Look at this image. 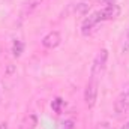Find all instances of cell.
<instances>
[{"label": "cell", "mask_w": 129, "mask_h": 129, "mask_svg": "<svg viewBox=\"0 0 129 129\" xmlns=\"http://www.w3.org/2000/svg\"><path fill=\"white\" fill-rule=\"evenodd\" d=\"M92 8V0H81L75 6V14L77 15H87Z\"/></svg>", "instance_id": "52a82bcc"}, {"label": "cell", "mask_w": 129, "mask_h": 129, "mask_svg": "<svg viewBox=\"0 0 129 129\" xmlns=\"http://www.w3.org/2000/svg\"><path fill=\"white\" fill-rule=\"evenodd\" d=\"M38 125V119L35 114H29L24 120H23V125H21V129H35Z\"/></svg>", "instance_id": "9c48e42d"}, {"label": "cell", "mask_w": 129, "mask_h": 129, "mask_svg": "<svg viewBox=\"0 0 129 129\" xmlns=\"http://www.w3.org/2000/svg\"><path fill=\"white\" fill-rule=\"evenodd\" d=\"M0 129H8V123L6 122H2L0 123Z\"/></svg>", "instance_id": "5bb4252c"}, {"label": "cell", "mask_w": 129, "mask_h": 129, "mask_svg": "<svg viewBox=\"0 0 129 129\" xmlns=\"http://www.w3.org/2000/svg\"><path fill=\"white\" fill-rule=\"evenodd\" d=\"M107 63H108V50L102 48L99 50L93 60L92 64V72H90V80H96L99 81V78L104 75L105 69H107Z\"/></svg>", "instance_id": "6da1fadb"}, {"label": "cell", "mask_w": 129, "mask_h": 129, "mask_svg": "<svg viewBox=\"0 0 129 129\" xmlns=\"http://www.w3.org/2000/svg\"><path fill=\"white\" fill-rule=\"evenodd\" d=\"M123 53H129V29L125 33V38H123V47H122Z\"/></svg>", "instance_id": "7c38bea8"}, {"label": "cell", "mask_w": 129, "mask_h": 129, "mask_svg": "<svg viewBox=\"0 0 129 129\" xmlns=\"http://www.w3.org/2000/svg\"><path fill=\"white\" fill-rule=\"evenodd\" d=\"M102 5H105V6H110V5H114V0H99Z\"/></svg>", "instance_id": "4fadbf2b"}, {"label": "cell", "mask_w": 129, "mask_h": 129, "mask_svg": "<svg viewBox=\"0 0 129 129\" xmlns=\"http://www.w3.org/2000/svg\"><path fill=\"white\" fill-rule=\"evenodd\" d=\"M122 129H129V122H128V123H126V125H125V126H123Z\"/></svg>", "instance_id": "9a60e30c"}, {"label": "cell", "mask_w": 129, "mask_h": 129, "mask_svg": "<svg viewBox=\"0 0 129 129\" xmlns=\"http://www.w3.org/2000/svg\"><path fill=\"white\" fill-rule=\"evenodd\" d=\"M99 23H102V18H101L99 11L95 12V14H90V15L83 21V24H81V33H83L84 36L92 35V33L96 30V27H98Z\"/></svg>", "instance_id": "3957f363"}, {"label": "cell", "mask_w": 129, "mask_h": 129, "mask_svg": "<svg viewBox=\"0 0 129 129\" xmlns=\"http://www.w3.org/2000/svg\"><path fill=\"white\" fill-rule=\"evenodd\" d=\"M62 107H63V101L60 99V98H57L56 101H53V104H51V108L59 114L60 111H62Z\"/></svg>", "instance_id": "8fae6325"}, {"label": "cell", "mask_w": 129, "mask_h": 129, "mask_svg": "<svg viewBox=\"0 0 129 129\" xmlns=\"http://www.w3.org/2000/svg\"><path fill=\"white\" fill-rule=\"evenodd\" d=\"M114 111L117 113V116H125L129 113V87L123 93H120V96L116 99Z\"/></svg>", "instance_id": "277c9868"}, {"label": "cell", "mask_w": 129, "mask_h": 129, "mask_svg": "<svg viewBox=\"0 0 129 129\" xmlns=\"http://www.w3.org/2000/svg\"><path fill=\"white\" fill-rule=\"evenodd\" d=\"M99 14H101L102 21L116 20V18L119 17V14H120V8L114 3V5H110V6H104V8L99 11Z\"/></svg>", "instance_id": "8992f818"}, {"label": "cell", "mask_w": 129, "mask_h": 129, "mask_svg": "<svg viewBox=\"0 0 129 129\" xmlns=\"http://www.w3.org/2000/svg\"><path fill=\"white\" fill-rule=\"evenodd\" d=\"M41 3H42V0H26L24 8H23V15H30L33 11H36L39 8Z\"/></svg>", "instance_id": "ba28073f"}, {"label": "cell", "mask_w": 129, "mask_h": 129, "mask_svg": "<svg viewBox=\"0 0 129 129\" xmlns=\"http://www.w3.org/2000/svg\"><path fill=\"white\" fill-rule=\"evenodd\" d=\"M98 87H99V81L96 80H90L86 86L84 90V102L89 108H93L98 101Z\"/></svg>", "instance_id": "7a4b0ae2"}, {"label": "cell", "mask_w": 129, "mask_h": 129, "mask_svg": "<svg viewBox=\"0 0 129 129\" xmlns=\"http://www.w3.org/2000/svg\"><path fill=\"white\" fill-rule=\"evenodd\" d=\"M60 42H62V35L57 32V30H53V32L47 33L42 38V47L47 48V50H53V48L59 47Z\"/></svg>", "instance_id": "5b68a950"}, {"label": "cell", "mask_w": 129, "mask_h": 129, "mask_svg": "<svg viewBox=\"0 0 129 129\" xmlns=\"http://www.w3.org/2000/svg\"><path fill=\"white\" fill-rule=\"evenodd\" d=\"M23 51H24V44H23L20 39H15L14 44H12V54H14L15 57H20Z\"/></svg>", "instance_id": "30bf717a"}]
</instances>
